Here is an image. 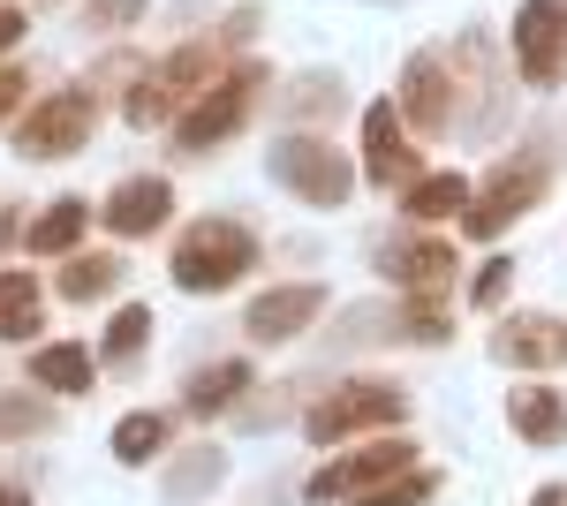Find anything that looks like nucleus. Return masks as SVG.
I'll use <instances>...</instances> for the list:
<instances>
[{
  "mask_svg": "<svg viewBox=\"0 0 567 506\" xmlns=\"http://www.w3.org/2000/svg\"><path fill=\"white\" fill-rule=\"evenodd\" d=\"M454 106H462V91H454V61L424 45V53H409V69H401V122L416 128V136H439V128L454 122Z\"/></svg>",
  "mask_w": 567,
  "mask_h": 506,
  "instance_id": "9d476101",
  "label": "nucleus"
},
{
  "mask_svg": "<svg viewBox=\"0 0 567 506\" xmlns=\"http://www.w3.org/2000/svg\"><path fill=\"white\" fill-rule=\"evenodd\" d=\"M243 385H250V363H213V371H197V379H189L182 409H189V416H219V409H235V401H243Z\"/></svg>",
  "mask_w": 567,
  "mask_h": 506,
  "instance_id": "4be33fe9",
  "label": "nucleus"
},
{
  "mask_svg": "<svg viewBox=\"0 0 567 506\" xmlns=\"http://www.w3.org/2000/svg\"><path fill=\"white\" fill-rule=\"evenodd\" d=\"M507 31H515L523 84H560L567 76V0H523Z\"/></svg>",
  "mask_w": 567,
  "mask_h": 506,
  "instance_id": "6e6552de",
  "label": "nucleus"
},
{
  "mask_svg": "<svg viewBox=\"0 0 567 506\" xmlns=\"http://www.w3.org/2000/svg\"><path fill=\"white\" fill-rule=\"evenodd\" d=\"M84 227H91V205H84V197H53V211H39V219H31L23 250H31V257H69L76 242H84Z\"/></svg>",
  "mask_w": 567,
  "mask_h": 506,
  "instance_id": "6ab92c4d",
  "label": "nucleus"
},
{
  "mask_svg": "<svg viewBox=\"0 0 567 506\" xmlns=\"http://www.w3.org/2000/svg\"><path fill=\"white\" fill-rule=\"evenodd\" d=\"M265 167H272L280 189H296V197L318 205V211H333V205L355 197V167L333 152V144H318V136H280V144L265 152Z\"/></svg>",
  "mask_w": 567,
  "mask_h": 506,
  "instance_id": "f03ea898",
  "label": "nucleus"
},
{
  "mask_svg": "<svg viewBox=\"0 0 567 506\" xmlns=\"http://www.w3.org/2000/svg\"><path fill=\"white\" fill-rule=\"evenodd\" d=\"M219 476H227V454H219V446H197L189 462H175V476H167V492H175V499H189V492H213Z\"/></svg>",
  "mask_w": 567,
  "mask_h": 506,
  "instance_id": "a878e982",
  "label": "nucleus"
},
{
  "mask_svg": "<svg viewBox=\"0 0 567 506\" xmlns=\"http://www.w3.org/2000/svg\"><path fill=\"white\" fill-rule=\"evenodd\" d=\"M39 280L31 272H0V340H23L39 326Z\"/></svg>",
  "mask_w": 567,
  "mask_h": 506,
  "instance_id": "5701e85b",
  "label": "nucleus"
},
{
  "mask_svg": "<svg viewBox=\"0 0 567 506\" xmlns=\"http://www.w3.org/2000/svg\"><path fill=\"white\" fill-rule=\"evenodd\" d=\"M507 280H515V265H507V257H492V265H484V272H477V288H470V296H477L484 310H492V302L507 296Z\"/></svg>",
  "mask_w": 567,
  "mask_h": 506,
  "instance_id": "c756f323",
  "label": "nucleus"
},
{
  "mask_svg": "<svg viewBox=\"0 0 567 506\" xmlns=\"http://www.w3.org/2000/svg\"><path fill=\"white\" fill-rule=\"evenodd\" d=\"M507 416H515V431H523L529 446H560L567 438V401L553 385H515L507 393Z\"/></svg>",
  "mask_w": 567,
  "mask_h": 506,
  "instance_id": "a211bd4d",
  "label": "nucleus"
},
{
  "mask_svg": "<svg viewBox=\"0 0 567 506\" xmlns=\"http://www.w3.org/2000/svg\"><path fill=\"white\" fill-rule=\"evenodd\" d=\"M401 211L416 219V227H439V219H462L470 211V174H416L409 189H401Z\"/></svg>",
  "mask_w": 567,
  "mask_h": 506,
  "instance_id": "dca6fc26",
  "label": "nucleus"
},
{
  "mask_svg": "<svg viewBox=\"0 0 567 506\" xmlns=\"http://www.w3.org/2000/svg\"><path fill=\"white\" fill-rule=\"evenodd\" d=\"M91 379H99V355L84 340H53L31 355V385H45V393H91Z\"/></svg>",
  "mask_w": 567,
  "mask_h": 506,
  "instance_id": "f3484780",
  "label": "nucleus"
},
{
  "mask_svg": "<svg viewBox=\"0 0 567 506\" xmlns=\"http://www.w3.org/2000/svg\"><path fill=\"white\" fill-rule=\"evenodd\" d=\"M144 340H152V310L144 302H130V310H114V326H106V363H130V355H144Z\"/></svg>",
  "mask_w": 567,
  "mask_h": 506,
  "instance_id": "b1692460",
  "label": "nucleus"
},
{
  "mask_svg": "<svg viewBox=\"0 0 567 506\" xmlns=\"http://www.w3.org/2000/svg\"><path fill=\"white\" fill-rule=\"evenodd\" d=\"M45 431H53V409H45V401L0 393V438H45Z\"/></svg>",
  "mask_w": 567,
  "mask_h": 506,
  "instance_id": "bb28decb",
  "label": "nucleus"
},
{
  "mask_svg": "<svg viewBox=\"0 0 567 506\" xmlns=\"http://www.w3.org/2000/svg\"><path fill=\"white\" fill-rule=\"evenodd\" d=\"M84 23L91 31H130V23H144V0H84Z\"/></svg>",
  "mask_w": 567,
  "mask_h": 506,
  "instance_id": "cd10ccee",
  "label": "nucleus"
},
{
  "mask_svg": "<svg viewBox=\"0 0 567 506\" xmlns=\"http://www.w3.org/2000/svg\"><path fill=\"white\" fill-rule=\"evenodd\" d=\"M492 355L499 363H523V371H545V363L567 355V326H553V318H507L492 333Z\"/></svg>",
  "mask_w": 567,
  "mask_h": 506,
  "instance_id": "2eb2a0df",
  "label": "nucleus"
},
{
  "mask_svg": "<svg viewBox=\"0 0 567 506\" xmlns=\"http://www.w3.org/2000/svg\"><path fill=\"white\" fill-rule=\"evenodd\" d=\"M409 416V393L386 379H355V385H333L318 409H310V438L318 446H341V438H355V431H386V423Z\"/></svg>",
  "mask_w": 567,
  "mask_h": 506,
  "instance_id": "20e7f679",
  "label": "nucleus"
},
{
  "mask_svg": "<svg viewBox=\"0 0 567 506\" xmlns=\"http://www.w3.org/2000/svg\"><path fill=\"white\" fill-rule=\"evenodd\" d=\"M167 211H175V189H167V174H130V182H114V197L99 205V219L136 242V235H152V227H167Z\"/></svg>",
  "mask_w": 567,
  "mask_h": 506,
  "instance_id": "4468645a",
  "label": "nucleus"
},
{
  "mask_svg": "<svg viewBox=\"0 0 567 506\" xmlns=\"http://www.w3.org/2000/svg\"><path fill=\"white\" fill-rule=\"evenodd\" d=\"M175 288L182 296H219V288H235L250 265H258V235L243 227V219H197V227H182L175 242Z\"/></svg>",
  "mask_w": 567,
  "mask_h": 506,
  "instance_id": "f257e3e1",
  "label": "nucleus"
},
{
  "mask_svg": "<svg viewBox=\"0 0 567 506\" xmlns=\"http://www.w3.org/2000/svg\"><path fill=\"white\" fill-rule=\"evenodd\" d=\"M454 242L446 235H401V242H386L379 250V272H386L393 288H409V296H439L446 280H454Z\"/></svg>",
  "mask_w": 567,
  "mask_h": 506,
  "instance_id": "f8f14e48",
  "label": "nucleus"
},
{
  "mask_svg": "<svg viewBox=\"0 0 567 506\" xmlns=\"http://www.w3.org/2000/svg\"><path fill=\"white\" fill-rule=\"evenodd\" d=\"M401 468H416V446H409V438L363 446V454H349V462H326V468H318V476H310V499H318V506H349V499H363V492L393 484Z\"/></svg>",
  "mask_w": 567,
  "mask_h": 506,
  "instance_id": "1a4fd4ad",
  "label": "nucleus"
},
{
  "mask_svg": "<svg viewBox=\"0 0 567 506\" xmlns=\"http://www.w3.org/2000/svg\"><path fill=\"white\" fill-rule=\"evenodd\" d=\"M258 69H227L205 99H189V114L175 122V152H189V159H205V152H219L235 128L250 122V106H258Z\"/></svg>",
  "mask_w": 567,
  "mask_h": 506,
  "instance_id": "7ed1b4c3",
  "label": "nucleus"
},
{
  "mask_svg": "<svg viewBox=\"0 0 567 506\" xmlns=\"http://www.w3.org/2000/svg\"><path fill=\"white\" fill-rule=\"evenodd\" d=\"M0 506H31V499H23V492H8V484H0Z\"/></svg>",
  "mask_w": 567,
  "mask_h": 506,
  "instance_id": "72a5a7b5",
  "label": "nucleus"
},
{
  "mask_svg": "<svg viewBox=\"0 0 567 506\" xmlns=\"http://www.w3.org/2000/svg\"><path fill=\"white\" fill-rule=\"evenodd\" d=\"M529 506H567V484H545V492H537Z\"/></svg>",
  "mask_w": 567,
  "mask_h": 506,
  "instance_id": "473e14b6",
  "label": "nucleus"
},
{
  "mask_svg": "<svg viewBox=\"0 0 567 506\" xmlns=\"http://www.w3.org/2000/svg\"><path fill=\"white\" fill-rule=\"evenodd\" d=\"M91 122H99L91 84L84 91H45L39 106L16 122V152H23V159H69V152L91 144Z\"/></svg>",
  "mask_w": 567,
  "mask_h": 506,
  "instance_id": "39448f33",
  "label": "nucleus"
},
{
  "mask_svg": "<svg viewBox=\"0 0 567 506\" xmlns=\"http://www.w3.org/2000/svg\"><path fill=\"white\" fill-rule=\"evenodd\" d=\"M363 174L379 182V189H409L416 182V144H409V128H401V106H363Z\"/></svg>",
  "mask_w": 567,
  "mask_h": 506,
  "instance_id": "ddd939ff",
  "label": "nucleus"
},
{
  "mask_svg": "<svg viewBox=\"0 0 567 506\" xmlns=\"http://www.w3.org/2000/svg\"><path fill=\"white\" fill-rule=\"evenodd\" d=\"M432 492H439V468H401L393 484H379V492H363L349 506H424Z\"/></svg>",
  "mask_w": 567,
  "mask_h": 506,
  "instance_id": "393cba45",
  "label": "nucleus"
},
{
  "mask_svg": "<svg viewBox=\"0 0 567 506\" xmlns=\"http://www.w3.org/2000/svg\"><path fill=\"white\" fill-rule=\"evenodd\" d=\"M167 431H175V423L159 416V409H136V416H122V423H114V462H122V468L159 462V454H167Z\"/></svg>",
  "mask_w": 567,
  "mask_h": 506,
  "instance_id": "aec40b11",
  "label": "nucleus"
},
{
  "mask_svg": "<svg viewBox=\"0 0 567 506\" xmlns=\"http://www.w3.org/2000/svg\"><path fill=\"white\" fill-rule=\"evenodd\" d=\"M23 31H31V23H23V8H0V53H8V45H23Z\"/></svg>",
  "mask_w": 567,
  "mask_h": 506,
  "instance_id": "7c9ffc66",
  "label": "nucleus"
},
{
  "mask_svg": "<svg viewBox=\"0 0 567 506\" xmlns=\"http://www.w3.org/2000/svg\"><path fill=\"white\" fill-rule=\"evenodd\" d=\"M296 106H303V114H333V106H341V84H333V76H303Z\"/></svg>",
  "mask_w": 567,
  "mask_h": 506,
  "instance_id": "c85d7f7f",
  "label": "nucleus"
},
{
  "mask_svg": "<svg viewBox=\"0 0 567 506\" xmlns=\"http://www.w3.org/2000/svg\"><path fill=\"white\" fill-rule=\"evenodd\" d=\"M545 197V159H515V167H499L484 189H470V211H462V235H477L492 242L499 227H515L529 205Z\"/></svg>",
  "mask_w": 567,
  "mask_h": 506,
  "instance_id": "0eeeda50",
  "label": "nucleus"
},
{
  "mask_svg": "<svg viewBox=\"0 0 567 506\" xmlns=\"http://www.w3.org/2000/svg\"><path fill=\"white\" fill-rule=\"evenodd\" d=\"M16 106H23V76H16V69H0V122H8Z\"/></svg>",
  "mask_w": 567,
  "mask_h": 506,
  "instance_id": "2f4dec72",
  "label": "nucleus"
},
{
  "mask_svg": "<svg viewBox=\"0 0 567 506\" xmlns=\"http://www.w3.org/2000/svg\"><path fill=\"white\" fill-rule=\"evenodd\" d=\"M114 288H122V257L76 250L69 265H61V296H69V302H99V296H114Z\"/></svg>",
  "mask_w": 567,
  "mask_h": 506,
  "instance_id": "412c9836",
  "label": "nucleus"
},
{
  "mask_svg": "<svg viewBox=\"0 0 567 506\" xmlns=\"http://www.w3.org/2000/svg\"><path fill=\"white\" fill-rule=\"evenodd\" d=\"M205 76H213V45H175L152 76H136V91H130V106H122V114H130L136 128L167 122L182 99H205V91H213Z\"/></svg>",
  "mask_w": 567,
  "mask_h": 506,
  "instance_id": "423d86ee",
  "label": "nucleus"
},
{
  "mask_svg": "<svg viewBox=\"0 0 567 506\" xmlns=\"http://www.w3.org/2000/svg\"><path fill=\"white\" fill-rule=\"evenodd\" d=\"M326 310V288L318 280H288V288H265L250 310H243V333L258 340V348H280V340H296Z\"/></svg>",
  "mask_w": 567,
  "mask_h": 506,
  "instance_id": "9b49d317",
  "label": "nucleus"
}]
</instances>
